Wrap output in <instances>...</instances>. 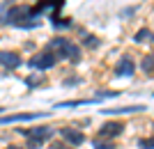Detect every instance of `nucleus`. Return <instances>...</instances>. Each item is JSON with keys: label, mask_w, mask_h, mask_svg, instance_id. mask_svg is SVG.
<instances>
[{"label": "nucleus", "mask_w": 154, "mask_h": 149, "mask_svg": "<svg viewBox=\"0 0 154 149\" xmlns=\"http://www.w3.org/2000/svg\"><path fill=\"white\" fill-rule=\"evenodd\" d=\"M48 51H53L55 55L60 58H67L69 62H78L81 60V48H78L74 41H69V39H64V37H55L51 39V44H48Z\"/></svg>", "instance_id": "obj_1"}, {"label": "nucleus", "mask_w": 154, "mask_h": 149, "mask_svg": "<svg viewBox=\"0 0 154 149\" xmlns=\"http://www.w3.org/2000/svg\"><path fill=\"white\" fill-rule=\"evenodd\" d=\"M19 133L28 140V147L37 149L42 142H46L53 136V129H48V126H35V129H21Z\"/></svg>", "instance_id": "obj_2"}, {"label": "nucleus", "mask_w": 154, "mask_h": 149, "mask_svg": "<svg viewBox=\"0 0 154 149\" xmlns=\"http://www.w3.org/2000/svg\"><path fill=\"white\" fill-rule=\"evenodd\" d=\"M35 14V9H32L30 5H14L7 9L5 14V23H12V25H23V21H28V16H32Z\"/></svg>", "instance_id": "obj_3"}, {"label": "nucleus", "mask_w": 154, "mask_h": 149, "mask_svg": "<svg viewBox=\"0 0 154 149\" xmlns=\"http://www.w3.org/2000/svg\"><path fill=\"white\" fill-rule=\"evenodd\" d=\"M55 62H58V55L53 51H42L37 53L35 58L28 60V67H32V69H42V71H46V69H51V67H55Z\"/></svg>", "instance_id": "obj_4"}, {"label": "nucleus", "mask_w": 154, "mask_h": 149, "mask_svg": "<svg viewBox=\"0 0 154 149\" xmlns=\"http://www.w3.org/2000/svg\"><path fill=\"white\" fill-rule=\"evenodd\" d=\"M124 131V124L122 122H106L101 124V129H99V140H113V138H120Z\"/></svg>", "instance_id": "obj_5"}, {"label": "nucleus", "mask_w": 154, "mask_h": 149, "mask_svg": "<svg viewBox=\"0 0 154 149\" xmlns=\"http://www.w3.org/2000/svg\"><path fill=\"white\" fill-rule=\"evenodd\" d=\"M48 115V112H16V115H2L0 124H19V122H30V119H39V117Z\"/></svg>", "instance_id": "obj_6"}, {"label": "nucleus", "mask_w": 154, "mask_h": 149, "mask_svg": "<svg viewBox=\"0 0 154 149\" xmlns=\"http://www.w3.org/2000/svg\"><path fill=\"white\" fill-rule=\"evenodd\" d=\"M21 55L14 51H0V64L5 67V69H19L21 67Z\"/></svg>", "instance_id": "obj_7"}, {"label": "nucleus", "mask_w": 154, "mask_h": 149, "mask_svg": "<svg viewBox=\"0 0 154 149\" xmlns=\"http://www.w3.org/2000/svg\"><path fill=\"white\" fill-rule=\"evenodd\" d=\"M60 136H62L64 142L74 145V147H78V145L85 142V133H83V131H76V129H62V131H60Z\"/></svg>", "instance_id": "obj_8"}, {"label": "nucleus", "mask_w": 154, "mask_h": 149, "mask_svg": "<svg viewBox=\"0 0 154 149\" xmlns=\"http://www.w3.org/2000/svg\"><path fill=\"white\" fill-rule=\"evenodd\" d=\"M115 71H117V76H134V71H136V62L131 58H120V62H117V67H115Z\"/></svg>", "instance_id": "obj_9"}, {"label": "nucleus", "mask_w": 154, "mask_h": 149, "mask_svg": "<svg viewBox=\"0 0 154 149\" xmlns=\"http://www.w3.org/2000/svg\"><path fill=\"white\" fill-rule=\"evenodd\" d=\"M145 106H122V108H106L101 115H131V112H143Z\"/></svg>", "instance_id": "obj_10"}, {"label": "nucleus", "mask_w": 154, "mask_h": 149, "mask_svg": "<svg viewBox=\"0 0 154 149\" xmlns=\"http://www.w3.org/2000/svg\"><path fill=\"white\" fill-rule=\"evenodd\" d=\"M99 99H74V101H60L55 103V108H78V106H90V103H97Z\"/></svg>", "instance_id": "obj_11"}, {"label": "nucleus", "mask_w": 154, "mask_h": 149, "mask_svg": "<svg viewBox=\"0 0 154 149\" xmlns=\"http://www.w3.org/2000/svg\"><path fill=\"white\" fill-rule=\"evenodd\" d=\"M152 39H154V32L149 28H140V30L134 34V41H152Z\"/></svg>", "instance_id": "obj_12"}, {"label": "nucleus", "mask_w": 154, "mask_h": 149, "mask_svg": "<svg viewBox=\"0 0 154 149\" xmlns=\"http://www.w3.org/2000/svg\"><path fill=\"white\" fill-rule=\"evenodd\" d=\"M140 67H143V71H152V69H154V55H145V60H143V62H140Z\"/></svg>", "instance_id": "obj_13"}, {"label": "nucleus", "mask_w": 154, "mask_h": 149, "mask_svg": "<svg viewBox=\"0 0 154 149\" xmlns=\"http://www.w3.org/2000/svg\"><path fill=\"white\" fill-rule=\"evenodd\" d=\"M138 149H154V136L152 138H140L138 140Z\"/></svg>", "instance_id": "obj_14"}, {"label": "nucleus", "mask_w": 154, "mask_h": 149, "mask_svg": "<svg viewBox=\"0 0 154 149\" xmlns=\"http://www.w3.org/2000/svg\"><path fill=\"white\" fill-rule=\"evenodd\" d=\"M83 41H85V46H90V48H97V46H99V39L97 37H92V34H88V32H83Z\"/></svg>", "instance_id": "obj_15"}, {"label": "nucleus", "mask_w": 154, "mask_h": 149, "mask_svg": "<svg viewBox=\"0 0 154 149\" xmlns=\"http://www.w3.org/2000/svg\"><path fill=\"white\" fill-rule=\"evenodd\" d=\"M92 145H94V149H113V145H110V142H106V140H99V138H97Z\"/></svg>", "instance_id": "obj_16"}, {"label": "nucleus", "mask_w": 154, "mask_h": 149, "mask_svg": "<svg viewBox=\"0 0 154 149\" xmlns=\"http://www.w3.org/2000/svg\"><path fill=\"white\" fill-rule=\"evenodd\" d=\"M81 83V78H69V80H64V85H78Z\"/></svg>", "instance_id": "obj_17"}, {"label": "nucleus", "mask_w": 154, "mask_h": 149, "mask_svg": "<svg viewBox=\"0 0 154 149\" xmlns=\"http://www.w3.org/2000/svg\"><path fill=\"white\" fill-rule=\"evenodd\" d=\"M7 149H21V147H7Z\"/></svg>", "instance_id": "obj_18"}, {"label": "nucleus", "mask_w": 154, "mask_h": 149, "mask_svg": "<svg viewBox=\"0 0 154 149\" xmlns=\"http://www.w3.org/2000/svg\"><path fill=\"white\" fill-rule=\"evenodd\" d=\"M0 112H5V110H2V108H0Z\"/></svg>", "instance_id": "obj_19"}, {"label": "nucleus", "mask_w": 154, "mask_h": 149, "mask_svg": "<svg viewBox=\"0 0 154 149\" xmlns=\"http://www.w3.org/2000/svg\"><path fill=\"white\" fill-rule=\"evenodd\" d=\"M152 97H154V94H152Z\"/></svg>", "instance_id": "obj_20"}]
</instances>
